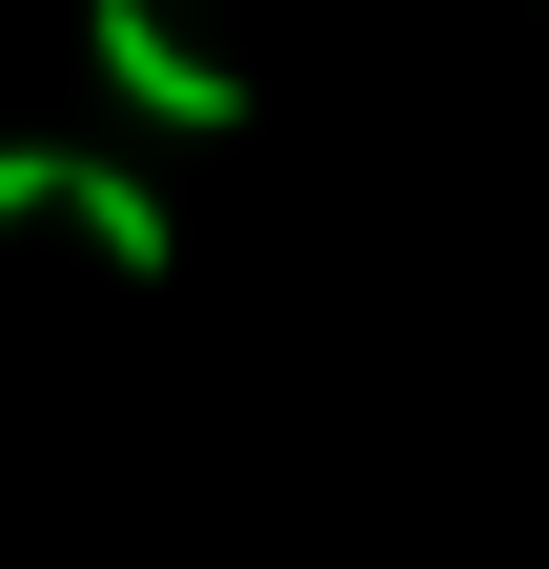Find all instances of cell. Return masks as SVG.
<instances>
[{
  "instance_id": "cell-1",
  "label": "cell",
  "mask_w": 549,
  "mask_h": 569,
  "mask_svg": "<svg viewBox=\"0 0 549 569\" xmlns=\"http://www.w3.org/2000/svg\"><path fill=\"white\" fill-rule=\"evenodd\" d=\"M21 224H82L122 284H163V264H183V224H163L122 163H82V142H0V244H21Z\"/></svg>"
},
{
  "instance_id": "cell-2",
  "label": "cell",
  "mask_w": 549,
  "mask_h": 569,
  "mask_svg": "<svg viewBox=\"0 0 549 569\" xmlns=\"http://www.w3.org/2000/svg\"><path fill=\"white\" fill-rule=\"evenodd\" d=\"M82 61L122 82V122H163V142H224V122H244V82L163 21V0H82Z\"/></svg>"
}]
</instances>
